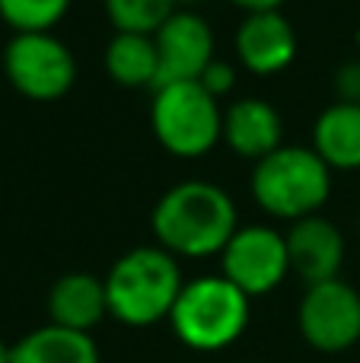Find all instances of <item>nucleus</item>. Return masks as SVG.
<instances>
[{
	"instance_id": "5701e85b",
	"label": "nucleus",
	"mask_w": 360,
	"mask_h": 363,
	"mask_svg": "<svg viewBox=\"0 0 360 363\" xmlns=\"http://www.w3.org/2000/svg\"><path fill=\"white\" fill-rule=\"evenodd\" d=\"M176 4H191V0H176Z\"/></svg>"
},
{
	"instance_id": "0eeeda50",
	"label": "nucleus",
	"mask_w": 360,
	"mask_h": 363,
	"mask_svg": "<svg viewBox=\"0 0 360 363\" xmlns=\"http://www.w3.org/2000/svg\"><path fill=\"white\" fill-rule=\"evenodd\" d=\"M297 325L303 341L316 351H348L360 341V294L342 277L313 284L297 306Z\"/></svg>"
},
{
	"instance_id": "423d86ee",
	"label": "nucleus",
	"mask_w": 360,
	"mask_h": 363,
	"mask_svg": "<svg viewBox=\"0 0 360 363\" xmlns=\"http://www.w3.org/2000/svg\"><path fill=\"white\" fill-rule=\"evenodd\" d=\"M4 70L23 96L55 102L74 86L77 57L51 32H16L4 48Z\"/></svg>"
},
{
	"instance_id": "7ed1b4c3",
	"label": "nucleus",
	"mask_w": 360,
	"mask_h": 363,
	"mask_svg": "<svg viewBox=\"0 0 360 363\" xmlns=\"http://www.w3.org/2000/svg\"><path fill=\"white\" fill-rule=\"evenodd\" d=\"M249 303L252 300L223 274H204L182 287L169 325L191 351H223L246 332Z\"/></svg>"
},
{
	"instance_id": "f03ea898",
	"label": "nucleus",
	"mask_w": 360,
	"mask_h": 363,
	"mask_svg": "<svg viewBox=\"0 0 360 363\" xmlns=\"http://www.w3.org/2000/svg\"><path fill=\"white\" fill-rule=\"evenodd\" d=\"M102 281H106L108 315L134 328L169 319L185 287L179 258L163 245L128 249Z\"/></svg>"
},
{
	"instance_id": "1a4fd4ad",
	"label": "nucleus",
	"mask_w": 360,
	"mask_h": 363,
	"mask_svg": "<svg viewBox=\"0 0 360 363\" xmlns=\"http://www.w3.org/2000/svg\"><path fill=\"white\" fill-rule=\"evenodd\" d=\"M153 42H157V57H159L157 86L201 80L208 64L214 61V32L191 10L172 13V16L159 26Z\"/></svg>"
},
{
	"instance_id": "f8f14e48",
	"label": "nucleus",
	"mask_w": 360,
	"mask_h": 363,
	"mask_svg": "<svg viewBox=\"0 0 360 363\" xmlns=\"http://www.w3.org/2000/svg\"><path fill=\"white\" fill-rule=\"evenodd\" d=\"M48 315L51 325L89 335L108 315L106 281H99L89 271L61 274L48 290Z\"/></svg>"
},
{
	"instance_id": "f3484780",
	"label": "nucleus",
	"mask_w": 360,
	"mask_h": 363,
	"mask_svg": "<svg viewBox=\"0 0 360 363\" xmlns=\"http://www.w3.org/2000/svg\"><path fill=\"white\" fill-rule=\"evenodd\" d=\"M106 13L118 32L157 35L159 26L176 13V0H106Z\"/></svg>"
},
{
	"instance_id": "6e6552de",
	"label": "nucleus",
	"mask_w": 360,
	"mask_h": 363,
	"mask_svg": "<svg viewBox=\"0 0 360 363\" xmlns=\"http://www.w3.org/2000/svg\"><path fill=\"white\" fill-rule=\"evenodd\" d=\"M223 277L230 284L252 296H265L278 287L291 271V258H287V239L274 226H240L227 249L220 252Z\"/></svg>"
},
{
	"instance_id": "2eb2a0df",
	"label": "nucleus",
	"mask_w": 360,
	"mask_h": 363,
	"mask_svg": "<svg viewBox=\"0 0 360 363\" xmlns=\"http://www.w3.org/2000/svg\"><path fill=\"white\" fill-rule=\"evenodd\" d=\"M10 363H99V347L93 335L42 325L10 347Z\"/></svg>"
},
{
	"instance_id": "f257e3e1",
	"label": "nucleus",
	"mask_w": 360,
	"mask_h": 363,
	"mask_svg": "<svg viewBox=\"0 0 360 363\" xmlns=\"http://www.w3.org/2000/svg\"><path fill=\"white\" fill-rule=\"evenodd\" d=\"M153 233L172 255L204 258L220 255L233 239L236 204L220 185L189 179L172 185L153 207Z\"/></svg>"
},
{
	"instance_id": "4468645a",
	"label": "nucleus",
	"mask_w": 360,
	"mask_h": 363,
	"mask_svg": "<svg viewBox=\"0 0 360 363\" xmlns=\"http://www.w3.org/2000/svg\"><path fill=\"white\" fill-rule=\"evenodd\" d=\"M313 150L329 169H357L360 166V106L332 102L319 112L313 128Z\"/></svg>"
},
{
	"instance_id": "20e7f679",
	"label": "nucleus",
	"mask_w": 360,
	"mask_h": 363,
	"mask_svg": "<svg viewBox=\"0 0 360 363\" xmlns=\"http://www.w3.org/2000/svg\"><path fill=\"white\" fill-rule=\"evenodd\" d=\"M332 191V169L316 150L284 147L255 163L252 194L268 213L284 220L313 217Z\"/></svg>"
},
{
	"instance_id": "4be33fe9",
	"label": "nucleus",
	"mask_w": 360,
	"mask_h": 363,
	"mask_svg": "<svg viewBox=\"0 0 360 363\" xmlns=\"http://www.w3.org/2000/svg\"><path fill=\"white\" fill-rule=\"evenodd\" d=\"M0 363H10V347L4 345V338H0Z\"/></svg>"
},
{
	"instance_id": "aec40b11",
	"label": "nucleus",
	"mask_w": 360,
	"mask_h": 363,
	"mask_svg": "<svg viewBox=\"0 0 360 363\" xmlns=\"http://www.w3.org/2000/svg\"><path fill=\"white\" fill-rule=\"evenodd\" d=\"M233 83H236L233 67H230V64H223V61H217V57L208 64V70L201 74V86L208 89L210 96H217V99H220L223 93H230V89H233Z\"/></svg>"
},
{
	"instance_id": "dca6fc26",
	"label": "nucleus",
	"mask_w": 360,
	"mask_h": 363,
	"mask_svg": "<svg viewBox=\"0 0 360 363\" xmlns=\"http://www.w3.org/2000/svg\"><path fill=\"white\" fill-rule=\"evenodd\" d=\"M106 67L112 80L125 86H157L159 57L153 35H134V32H115L106 45Z\"/></svg>"
},
{
	"instance_id": "9b49d317",
	"label": "nucleus",
	"mask_w": 360,
	"mask_h": 363,
	"mask_svg": "<svg viewBox=\"0 0 360 363\" xmlns=\"http://www.w3.org/2000/svg\"><path fill=\"white\" fill-rule=\"evenodd\" d=\"M236 55L252 74L271 77L291 67L297 57V32L281 10L246 13L236 29Z\"/></svg>"
},
{
	"instance_id": "412c9836",
	"label": "nucleus",
	"mask_w": 360,
	"mask_h": 363,
	"mask_svg": "<svg viewBox=\"0 0 360 363\" xmlns=\"http://www.w3.org/2000/svg\"><path fill=\"white\" fill-rule=\"evenodd\" d=\"M236 6H242L246 13H265V10H278L284 0H233Z\"/></svg>"
},
{
	"instance_id": "b1692460",
	"label": "nucleus",
	"mask_w": 360,
	"mask_h": 363,
	"mask_svg": "<svg viewBox=\"0 0 360 363\" xmlns=\"http://www.w3.org/2000/svg\"><path fill=\"white\" fill-rule=\"evenodd\" d=\"M357 42H360V26H357Z\"/></svg>"
},
{
	"instance_id": "a211bd4d",
	"label": "nucleus",
	"mask_w": 360,
	"mask_h": 363,
	"mask_svg": "<svg viewBox=\"0 0 360 363\" xmlns=\"http://www.w3.org/2000/svg\"><path fill=\"white\" fill-rule=\"evenodd\" d=\"M70 0H0V16L16 32H51Z\"/></svg>"
},
{
	"instance_id": "6ab92c4d",
	"label": "nucleus",
	"mask_w": 360,
	"mask_h": 363,
	"mask_svg": "<svg viewBox=\"0 0 360 363\" xmlns=\"http://www.w3.org/2000/svg\"><path fill=\"white\" fill-rule=\"evenodd\" d=\"M335 93H338V102L360 106V61H344L335 70Z\"/></svg>"
},
{
	"instance_id": "9d476101",
	"label": "nucleus",
	"mask_w": 360,
	"mask_h": 363,
	"mask_svg": "<svg viewBox=\"0 0 360 363\" xmlns=\"http://www.w3.org/2000/svg\"><path fill=\"white\" fill-rule=\"evenodd\" d=\"M284 239H287L291 271L300 274V281L306 287L338 277L344 262V236L332 220L319 217V213L293 220L291 230L284 233Z\"/></svg>"
},
{
	"instance_id": "39448f33",
	"label": "nucleus",
	"mask_w": 360,
	"mask_h": 363,
	"mask_svg": "<svg viewBox=\"0 0 360 363\" xmlns=\"http://www.w3.org/2000/svg\"><path fill=\"white\" fill-rule=\"evenodd\" d=\"M150 125L157 140L182 160L204 157L223 138V112L201 80L166 83L153 89Z\"/></svg>"
},
{
	"instance_id": "ddd939ff",
	"label": "nucleus",
	"mask_w": 360,
	"mask_h": 363,
	"mask_svg": "<svg viewBox=\"0 0 360 363\" xmlns=\"http://www.w3.org/2000/svg\"><path fill=\"white\" fill-rule=\"evenodd\" d=\"M281 112L265 99H236L233 106L223 112V140L233 147L240 157L249 160H265L268 153H274L281 147Z\"/></svg>"
}]
</instances>
